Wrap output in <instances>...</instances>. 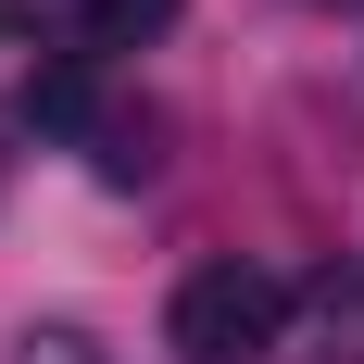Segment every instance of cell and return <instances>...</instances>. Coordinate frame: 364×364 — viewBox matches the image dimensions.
Here are the masks:
<instances>
[{
	"label": "cell",
	"instance_id": "obj_1",
	"mask_svg": "<svg viewBox=\"0 0 364 364\" xmlns=\"http://www.w3.org/2000/svg\"><path fill=\"white\" fill-rule=\"evenodd\" d=\"M164 339H176L188 364H264L289 339V277H264V264H201L176 289V314H164Z\"/></svg>",
	"mask_w": 364,
	"mask_h": 364
},
{
	"label": "cell",
	"instance_id": "obj_2",
	"mask_svg": "<svg viewBox=\"0 0 364 364\" xmlns=\"http://www.w3.org/2000/svg\"><path fill=\"white\" fill-rule=\"evenodd\" d=\"M26 126H38V139H101V88H88V50H63V63L26 88Z\"/></svg>",
	"mask_w": 364,
	"mask_h": 364
},
{
	"label": "cell",
	"instance_id": "obj_3",
	"mask_svg": "<svg viewBox=\"0 0 364 364\" xmlns=\"http://www.w3.org/2000/svg\"><path fill=\"white\" fill-rule=\"evenodd\" d=\"M176 26V0H88V50H139Z\"/></svg>",
	"mask_w": 364,
	"mask_h": 364
},
{
	"label": "cell",
	"instance_id": "obj_4",
	"mask_svg": "<svg viewBox=\"0 0 364 364\" xmlns=\"http://www.w3.org/2000/svg\"><path fill=\"white\" fill-rule=\"evenodd\" d=\"M0 364H101V339L75 327V314H38V327H13V352Z\"/></svg>",
	"mask_w": 364,
	"mask_h": 364
},
{
	"label": "cell",
	"instance_id": "obj_5",
	"mask_svg": "<svg viewBox=\"0 0 364 364\" xmlns=\"http://www.w3.org/2000/svg\"><path fill=\"white\" fill-rule=\"evenodd\" d=\"M13 26H26V38H63L75 26V50H88V0H13Z\"/></svg>",
	"mask_w": 364,
	"mask_h": 364
}]
</instances>
